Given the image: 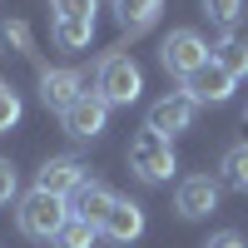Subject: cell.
Here are the masks:
<instances>
[{
	"label": "cell",
	"instance_id": "5",
	"mask_svg": "<svg viewBox=\"0 0 248 248\" xmlns=\"http://www.w3.org/2000/svg\"><path fill=\"white\" fill-rule=\"evenodd\" d=\"M60 124H65V134H75V139H99V134L109 129V105L94 90H85L65 114H60Z\"/></svg>",
	"mask_w": 248,
	"mask_h": 248
},
{
	"label": "cell",
	"instance_id": "23",
	"mask_svg": "<svg viewBox=\"0 0 248 248\" xmlns=\"http://www.w3.org/2000/svg\"><path fill=\"white\" fill-rule=\"evenodd\" d=\"M203 248H248V243H243V238H238L233 229H223V233H214V238L203 243Z\"/></svg>",
	"mask_w": 248,
	"mask_h": 248
},
{
	"label": "cell",
	"instance_id": "13",
	"mask_svg": "<svg viewBox=\"0 0 248 248\" xmlns=\"http://www.w3.org/2000/svg\"><path fill=\"white\" fill-rule=\"evenodd\" d=\"M159 10H164V0H114V20L124 35H144L159 20Z\"/></svg>",
	"mask_w": 248,
	"mask_h": 248
},
{
	"label": "cell",
	"instance_id": "3",
	"mask_svg": "<svg viewBox=\"0 0 248 248\" xmlns=\"http://www.w3.org/2000/svg\"><path fill=\"white\" fill-rule=\"evenodd\" d=\"M129 169L144 179V184H169L174 179V144L164 139V134H154V129H139L134 139H129Z\"/></svg>",
	"mask_w": 248,
	"mask_h": 248
},
{
	"label": "cell",
	"instance_id": "14",
	"mask_svg": "<svg viewBox=\"0 0 248 248\" xmlns=\"http://www.w3.org/2000/svg\"><path fill=\"white\" fill-rule=\"evenodd\" d=\"M55 45L60 50H90V40H94V20H79V15H55Z\"/></svg>",
	"mask_w": 248,
	"mask_h": 248
},
{
	"label": "cell",
	"instance_id": "12",
	"mask_svg": "<svg viewBox=\"0 0 248 248\" xmlns=\"http://www.w3.org/2000/svg\"><path fill=\"white\" fill-rule=\"evenodd\" d=\"M114 209V194L105 189V184L85 179L79 189L70 194V218H85V223H105V214Z\"/></svg>",
	"mask_w": 248,
	"mask_h": 248
},
{
	"label": "cell",
	"instance_id": "8",
	"mask_svg": "<svg viewBox=\"0 0 248 248\" xmlns=\"http://www.w3.org/2000/svg\"><path fill=\"white\" fill-rule=\"evenodd\" d=\"M174 209H179L184 218H209V214L218 209V179L189 174V179L179 184V194H174Z\"/></svg>",
	"mask_w": 248,
	"mask_h": 248
},
{
	"label": "cell",
	"instance_id": "11",
	"mask_svg": "<svg viewBox=\"0 0 248 248\" xmlns=\"http://www.w3.org/2000/svg\"><path fill=\"white\" fill-rule=\"evenodd\" d=\"M99 233L114 238V243H134L144 233V209L134 199H114V209L105 214V223H99Z\"/></svg>",
	"mask_w": 248,
	"mask_h": 248
},
{
	"label": "cell",
	"instance_id": "17",
	"mask_svg": "<svg viewBox=\"0 0 248 248\" xmlns=\"http://www.w3.org/2000/svg\"><path fill=\"white\" fill-rule=\"evenodd\" d=\"M60 248H94L99 243V223H85V218H70L65 229H60V238H55Z\"/></svg>",
	"mask_w": 248,
	"mask_h": 248
},
{
	"label": "cell",
	"instance_id": "15",
	"mask_svg": "<svg viewBox=\"0 0 248 248\" xmlns=\"http://www.w3.org/2000/svg\"><path fill=\"white\" fill-rule=\"evenodd\" d=\"M218 184H229L233 194H248V144H233L218 164Z\"/></svg>",
	"mask_w": 248,
	"mask_h": 248
},
{
	"label": "cell",
	"instance_id": "18",
	"mask_svg": "<svg viewBox=\"0 0 248 248\" xmlns=\"http://www.w3.org/2000/svg\"><path fill=\"white\" fill-rule=\"evenodd\" d=\"M20 114H25V105H20L15 85H5V79H0V134H10L15 124H20Z\"/></svg>",
	"mask_w": 248,
	"mask_h": 248
},
{
	"label": "cell",
	"instance_id": "10",
	"mask_svg": "<svg viewBox=\"0 0 248 248\" xmlns=\"http://www.w3.org/2000/svg\"><path fill=\"white\" fill-rule=\"evenodd\" d=\"M79 85H85V79H79L75 70H40V105H45V109H60V114H65V109L75 105V99L85 94Z\"/></svg>",
	"mask_w": 248,
	"mask_h": 248
},
{
	"label": "cell",
	"instance_id": "4",
	"mask_svg": "<svg viewBox=\"0 0 248 248\" xmlns=\"http://www.w3.org/2000/svg\"><path fill=\"white\" fill-rule=\"evenodd\" d=\"M159 65L179 75V79H189L199 65H209V45H203V35L199 30H169L164 35V45H159Z\"/></svg>",
	"mask_w": 248,
	"mask_h": 248
},
{
	"label": "cell",
	"instance_id": "9",
	"mask_svg": "<svg viewBox=\"0 0 248 248\" xmlns=\"http://www.w3.org/2000/svg\"><path fill=\"white\" fill-rule=\"evenodd\" d=\"M79 184H85V164L70 159V154H55L40 164V174H35V189H45V194H60V199H70Z\"/></svg>",
	"mask_w": 248,
	"mask_h": 248
},
{
	"label": "cell",
	"instance_id": "2",
	"mask_svg": "<svg viewBox=\"0 0 248 248\" xmlns=\"http://www.w3.org/2000/svg\"><path fill=\"white\" fill-rule=\"evenodd\" d=\"M139 90H144V75H139V65H134L129 55H105L94 65V94L105 99L109 109L114 105H134Z\"/></svg>",
	"mask_w": 248,
	"mask_h": 248
},
{
	"label": "cell",
	"instance_id": "19",
	"mask_svg": "<svg viewBox=\"0 0 248 248\" xmlns=\"http://www.w3.org/2000/svg\"><path fill=\"white\" fill-rule=\"evenodd\" d=\"M203 15L214 20V25H238V15H243V0H203Z\"/></svg>",
	"mask_w": 248,
	"mask_h": 248
},
{
	"label": "cell",
	"instance_id": "6",
	"mask_svg": "<svg viewBox=\"0 0 248 248\" xmlns=\"http://www.w3.org/2000/svg\"><path fill=\"white\" fill-rule=\"evenodd\" d=\"M194 109H199V105H194L189 94H164V99H154V105H149L144 129L174 139V134H184V129H194Z\"/></svg>",
	"mask_w": 248,
	"mask_h": 248
},
{
	"label": "cell",
	"instance_id": "16",
	"mask_svg": "<svg viewBox=\"0 0 248 248\" xmlns=\"http://www.w3.org/2000/svg\"><path fill=\"white\" fill-rule=\"evenodd\" d=\"M209 55H214V60H218V65L229 70L233 79H243V75H248V40L223 35V40H218V50H209Z\"/></svg>",
	"mask_w": 248,
	"mask_h": 248
},
{
	"label": "cell",
	"instance_id": "22",
	"mask_svg": "<svg viewBox=\"0 0 248 248\" xmlns=\"http://www.w3.org/2000/svg\"><path fill=\"white\" fill-rule=\"evenodd\" d=\"M15 194H20V174H15L10 159H0V203H10Z\"/></svg>",
	"mask_w": 248,
	"mask_h": 248
},
{
	"label": "cell",
	"instance_id": "21",
	"mask_svg": "<svg viewBox=\"0 0 248 248\" xmlns=\"http://www.w3.org/2000/svg\"><path fill=\"white\" fill-rule=\"evenodd\" d=\"M50 10H55V15H79V20H94L99 0H50Z\"/></svg>",
	"mask_w": 248,
	"mask_h": 248
},
{
	"label": "cell",
	"instance_id": "1",
	"mask_svg": "<svg viewBox=\"0 0 248 248\" xmlns=\"http://www.w3.org/2000/svg\"><path fill=\"white\" fill-rule=\"evenodd\" d=\"M15 223H20V233H25V238L50 243V238H60V229L70 223V199L45 194V189H30L25 199L15 203Z\"/></svg>",
	"mask_w": 248,
	"mask_h": 248
},
{
	"label": "cell",
	"instance_id": "7",
	"mask_svg": "<svg viewBox=\"0 0 248 248\" xmlns=\"http://www.w3.org/2000/svg\"><path fill=\"white\" fill-rule=\"evenodd\" d=\"M184 94H189L194 105H223V99L233 94V75L209 55V65H199L189 79H184Z\"/></svg>",
	"mask_w": 248,
	"mask_h": 248
},
{
	"label": "cell",
	"instance_id": "20",
	"mask_svg": "<svg viewBox=\"0 0 248 248\" xmlns=\"http://www.w3.org/2000/svg\"><path fill=\"white\" fill-rule=\"evenodd\" d=\"M0 45H5V50H20V55H35V50H30V30L20 25V20L0 25Z\"/></svg>",
	"mask_w": 248,
	"mask_h": 248
}]
</instances>
